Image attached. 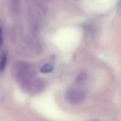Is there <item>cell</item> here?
I'll use <instances>...</instances> for the list:
<instances>
[{
    "label": "cell",
    "instance_id": "cell-4",
    "mask_svg": "<svg viewBox=\"0 0 121 121\" xmlns=\"http://www.w3.org/2000/svg\"><path fill=\"white\" fill-rule=\"evenodd\" d=\"M7 61V56L6 54H4L1 57L0 60V72L3 70L4 69Z\"/></svg>",
    "mask_w": 121,
    "mask_h": 121
},
{
    "label": "cell",
    "instance_id": "cell-7",
    "mask_svg": "<svg viewBox=\"0 0 121 121\" xmlns=\"http://www.w3.org/2000/svg\"><path fill=\"white\" fill-rule=\"evenodd\" d=\"M90 121H100L97 119H94L91 120Z\"/></svg>",
    "mask_w": 121,
    "mask_h": 121
},
{
    "label": "cell",
    "instance_id": "cell-1",
    "mask_svg": "<svg viewBox=\"0 0 121 121\" xmlns=\"http://www.w3.org/2000/svg\"><path fill=\"white\" fill-rule=\"evenodd\" d=\"M45 82L40 78L34 77L21 81L23 89L31 95H36L41 93L45 86Z\"/></svg>",
    "mask_w": 121,
    "mask_h": 121
},
{
    "label": "cell",
    "instance_id": "cell-6",
    "mask_svg": "<svg viewBox=\"0 0 121 121\" xmlns=\"http://www.w3.org/2000/svg\"><path fill=\"white\" fill-rule=\"evenodd\" d=\"M3 43V36L1 29L0 28V47L2 45Z\"/></svg>",
    "mask_w": 121,
    "mask_h": 121
},
{
    "label": "cell",
    "instance_id": "cell-5",
    "mask_svg": "<svg viewBox=\"0 0 121 121\" xmlns=\"http://www.w3.org/2000/svg\"><path fill=\"white\" fill-rule=\"evenodd\" d=\"M86 78V74L85 72L79 73L76 77V81L77 82H81L84 81Z\"/></svg>",
    "mask_w": 121,
    "mask_h": 121
},
{
    "label": "cell",
    "instance_id": "cell-8",
    "mask_svg": "<svg viewBox=\"0 0 121 121\" xmlns=\"http://www.w3.org/2000/svg\"><path fill=\"white\" fill-rule=\"evenodd\" d=\"M44 1H47V2H49V1H51L52 0H43Z\"/></svg>",
    "mask_w": 121,
    "mask_h": 121
},
{
    "label": "cell",
    "instance_id": "cell-2",
    "mask_svg": "<svg viewBox=\"0 0 121 121\" xmlns=\"http://www.w3.org/2000/svg\"><path fill=\"white\" fill-rule=\"evenodd\" d=\"M86 97V92L83 89L78 88L69 89L65 95L66 101L71 104H78L82 103Z\"/></svg>",
    "mask_w": 121,
    "mask_h": 121
},
{
    "label": "cell",
    "instance_id": "cell-3",
    "mask_svg": "<svg viewBox=\"0 0 121 121\" xmlns=\"http://www.w3.org/2000/svg\"><path fill=\"white\" fill-rule=\"evenodd\" d=\"M53 69V67L50 64H46L43 65L40 69V71L43 73L51 72Z\"/></svg>",
    "mask_w": 121,
    "mask_h": 121
}]
</instances>
